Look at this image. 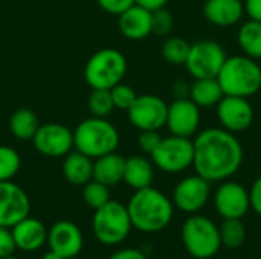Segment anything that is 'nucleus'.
Masks as SVG:
<instances>
[{"label":"nucleus","instance_id":"obj_34","mask_svg":"<svg viewBox=\"0 0 261 259\" xmlns=\"http://www.w3.org/2000/svg\"><path fill=\"white\" fill-rule=\"evenodd\" d=\"M161 140H162V136L159 134V131H156V130H144V131L139 133L138 145L144 153L151 154L154 151V148L159 145Z\"/></svg>","mask_w":261,"mask_h":259},{"label":"nucleus","instance_id":"obj_22","mask_svg":"<svg viewBox=\"0 0 261 259\" xmlns=\"http://www.w3.org/2000/svg\"><path fill=\"white\" fill-rule=\"evenodd\" d=\"M63 176L70 185L84 186L93 179V159L76 150H72L64 156Z\"/></svg>","mask_w":261,"mask_h":259},{"label":"nucleus","instance_id":"obj_29","mask_svg":"<svg viewBox=\"0 0 261 259\" xmlns=\"http://www.w3.org/2000/svg\"><path fill=\"white\" fill-rule=\"evenodd\" d=\"M87 107L90 114L95 118H107L115 110L110 90L106 89H92V93L87 99Z\"/></svg>","mask_w":261,"mask_h":259},{"label":"nucleus","instance_id":"obj_19","mask_svg":"<svg viewBox=\"0 0 261 259\" xmlns=\"http://www.w3.org/2000/svg\"><path fill=\"white\" fill-rule=\"evenodd\" d=\"M15 247L23 252H35L47 243V227L37 218L26 217L11 227Z\"/></svg>","mask_w":261,"mask_h":259},{"label":"nucleus","instance_id":"obj_14","mask_svg":"<svg viewBox=\"0 0 261 259\" xmlns=\"http://www.w3.org/2000/svg\"><path fill=\"white\" fill-rule=\"evenodd\" d=\"M217 118L223 130L234 134L242 133L254 122V107L248 98L225 95L217 104Z\"/></svg>","mask_w":261,"mask_h":259},{"label":"nucleus","instance_id":"obj_24","mask_svg":"<svg viewBox=\"0 0 261 259\" xmlns=\"http://www.w3.org/2000/svg\"><path fill=\"white\" fill-rule=\"evenodd\" d=\"M225 96L217 78H199L191 84L190 99L199 107H213Z\"/></svg>","mask_w":261,"mask_h":259},{"label":"nucleus","instance_id":"obj_36","mask_svg":"<svg viewBox=\"0 0 261 259\" xmlns=\"http://www.w3.org/2000/svg\"><path fill=\"white\" fill-rule=\"evenodd\" d=\"M15 249L17 247H15L11 229L0 226V259L9 256V255H14Z\"/></svg>","mask_w":261,"mask_h":259},{"label":"nucleus","instance_id":"obj_30","mask_svg":"<svg viewBox=\"0 0 261 259\" xmlns=\"http://www.w3.org/2000/svg\"><path fill=\"white\" fill-rule=\"evenodd\" d=\"M20 166L21 159L18 153L8 145H0V182L12 180L20 171Z\"/></svg>","mask_w":261,"mask_h":259},{"label":"nucleus","instance_id":"obj_11","mask_svg":"<svg viewBox=\"0 0 261 259\" xmlns=\"http://www.w3.org/2000/svg\"><path fill=\"white\" fill-rule=\"evenodd\" d=\"M168 104L156 95H141L127 110L130 124L139 131H159L167 124Z\"/></svg>","mask_w":261,"mask_h":259},{"label":"nucleus","instance_id":"obj_6","mask_svg":"<svg viewBox=\"0 0 261 259\" xmlns=\"http://www.w3.org/2000/svg\"><path fill=\"white\" fill-rule=\"evenodd\" d=\"M133 226L127 206L116 200H110L104 206L95 209L92 218V231L95 238L104 246H118L130 235Z\"/></svg>","mask_w":261,"mask_h":259},{"label":"nucleus","instance_id":"obj_23","mask_svg":"<svg viewBox=\"0 0 261 259\" xmlns=\"http://www.w3.org/2000/svg\"><path fill=\"white\" fill-rule=\"evenodd\" d=\"M154 180V165L144 156H132L125 159L124 182L135 191L148 188Z\"/></svg>","mask_w":261,"mask_h":259},{"label":"nucleus","instance_id":"obj_26","mask_svg":"<svg viewBox=\"0 0 261 259\" xmlns=\"http://www.w3.org/2000/svg\"><path fill=\"white\" fill-rule=\"evenodd\" d=\"M239 46L243 50V55L261 60V23L255 20H249L243 23L239 29Z\"/></svg>","mask_w":261,"mask_h":259},{"label":"nucleus","instance_id":"obj_39","mask_svg":"<svg viewBox=\"0 0 261 259\" xmlns=\"http://www.w3.org/2000/svg\"><path fill=\"white\" fill-rule=\"evenodd\" d=\"M109 259H147V256L139 249L125 247V249H121V250L115 252L113 255H110Z\"/></svg>","mask_w":261,"mask_h":259},{"label":"nucleus","instance_id":"obj_1","mask_svg":"<svg viewBox=\"0 0 261 259\" xmlns=\"http://www.w3.org/2000/svg\"><path fill=\"white\" fill-rule=\"evenodd\" d=\"M193 168L210 183L229 180L245 159L242 142L234 133L220 128H206L193 140Z\"/></svg>","mask_w":261,"mask_h":259},{"label":"nucleus","instance_id":"obj_3","mask_svg":"<svg viewBox=\"0 0 261 259\" xmlns=\"http://www.w3.org/2000/svg\"><path fill=\"white\" fill-rule=\"evenodd\" d=\"M217 81L228 96L251 98L261 90V67L257 60L234 55L223 63Z\"/></svg>","mask_w":261,"mask_h":259},{"label":"nucleus","instance_id":"obj_41","mask_svg":"<svg viewBox=\"0 0 261 259\" xmlns=\"http://www.w3.org/2000/svg\"><path fill=\"white\" fill-rule=\"evenodd\" d=\"M170 0H135L136 5H141L150 11H156V9H161V8H165L167 3Z\"/></svg>","mask_w":261,"mask_h":259},{"label":"nucleus","instance_id":"obj_31","mask_svg":"<svg viewBox=\"0 0 261 259\" xmlns=\"http://www.w3.org/2000/svg\"><path fill=\"white\" fill-rule=\"evenodd\" d=\"M83 198H84L86 205L95 211L112 200L110 188L92 179L89 183H86L83 186Z\"/></svg>","mask_w":261,"mask_h":259},{"label":"nucleus","instance_id":"obj_32","mask_svg":"<svg viewBox=\"0 0 261 259\" xmlns=\"http://www.w3.org/2000/svg\"><path fill=\"white\" fill-rule=\"evenodd\" d=\"M110 95H112V99H113V105L115 108H119V110H128L132 107V104L135 102V99L138 98L136 92L127 85V84H116L115 87L110 89Z\"/></svg>","mask_w":261,"mask_h":259},{"label":"nucleus","instance_id":"obj_28","mask_svg":"<svg viewBox=\"0 0 261 259\" xmlns=\"http://www.w3.org/2000/svg\"><path fill=\"white\" fill-rule=\"evenodd\" d=\"M191 44L182 37H171L162 44V56L173 66H185Z\"/></svg>","mask_w":261,"mask_h":259},{"label":"nucleus","instance_id":"obj_17","mask_svg":"<svg viewBox=\"0 0 261 259\" xmlns=\"http://www.w3.org/2000/svg\"><path fill=\"white\" fill-rule=\"evenodd\" d=\"M47 244L49 250L58 253L61 258H76L84 246V238L81 229L67 220L57 221L47 231Z\"/></svg>","mask_w":261,"mask_h":259},{"label":"nucleus","instance_id":"obj_15","mask_svg":"<svg viewBox=\"0 0 261 259\" xmlns=\"http://www.w3.org/2000/svg\"><path fill=\"white\" fill-rule=\"evenodd\" d=\"M31 212V202L23 188L12 180L0 182V226L12 227Z\"/></svg>","mask_w":261,"mask_h":259},{"label":"nucleus","instance_id":"obj_20","mask_svg":"<svg viewBox=\"0 0 261 259\" xmlns=\"http://www.w3.org/2000/svg\"><path fill=\"white\" fill-rule=\"evenodd\" d=\"M205 18L219 27L237 24L245 15L243 0H206L203 5Z\"/></svg>","mask_w":261,"mask_h":259},{"label":"nucleus","instance_id":"obj_38","mask_svg":"<svg viewBox=\"0 0 261 259\" xmlns=\"http://www.w3.org/2000/svg\"><path fill=\"white\" fill-rule=\"evenodd\" d=\"M191 93V84L185 79H177L173 84V96L174 99H188Z\"/></svg>","mask_w":261,"mask_h":259},{"label":"nucleus","instance_id":"obj_13","mask_svg":"<svg viewBox=\"0 0 261 259\" xmlns=\"http://www.w3.org/2000/svg\"><path fill=\"white\" fill-rule=\"evenodd\" d=\"M214 208L223 220L243 218L251 209L249 189L239 182H220L214 191Z\"/></svg>","mask_w":261,"mask_h":259},{"label":"nucleus","instance_id":"obj_27","mask_svg":"<svg viewBox=\"0 0 261 259\" xmlns=\"http://www.w3.org/2000/svg\"><path fill=\"white\" fill-rule=\"evenodd\" d=\"M222 247L239 249L246 241V226L242 218H226L219 226Z\"/></svg>","mask_w":261,"mask_h":259},{"label":"nucleus","instance_id":"obj_40","mask_svg":"<svg viewBox=\"0 0 261 259\" xmlns=\"http://www.w3.org/2000/svg\"><path fill=\"white\" fill-rule=\"evenodd\" d=\"M245 14L249 15V20L261 23V0H245Z\"/></svg>","mask_w":261,"mask_h":259},{"label":"nucleus","instance_id":"obj_16","mask_svg":"<svg viewBox=\"0 0 261 259\" xmlns=\"http://www.w3.org/2000/svg\"><path fill=\"white\" fill-rule=\"evenodd\" d=\"M167 128L173 136H194L200 127V107L188 99H174L168 105Z\"/></svg>","mask_w":261,"mask_h":259},{"label":"nucleus","instance_id":"obj_2","mask_svg":"<svg viewBox=\"0 0 261 259\" xmlns=\"http://www.w3.org/2000/svg\"><path fill=\"white\" fill-rule=\"evenodd\" d=\"M132 226L142 234H158L167 229L174 215V205L159 189L148 186L135 191L127 203Z\"/></svg>","mask_w":261,"mask_h":259},{"label":"nucleus","instance_id":"obj_42","mask_svg":"<svg viewBox=\"0 0 261 259\" xmlns=\"http://www.w3.org/2000/svg\"><path fill=\"white\" fill-rule=\"evenodd\" d=\"M41 259H64L61 258L58 253H55V252H52V250H49V252H46L43 256H41Z\"/></svg>","mask_w":261,"mask_h":259},{"label":"nucleus","instance_id":"obj_5","mask_svg":"<svg viewBox=\"0 0 261 259\" xmlns=\"http://www.w3.org/2000/svg\"><path fill=\"white\" fill-rule=\"evenodd\" d=\"M180 238L187 253L194 259L214 258L222 249L219 226L200 214H191L184 221Z\"/></svg>","mask_w":261,"mask_h":259},{"label":"nucleus","instance_id":"obj_37","mask_svg":"<svg viewBox=\"0 0 261 259\" xmlns=\"http://www.w3.org/2000/svg\"><path fill=\"white\" fill-rule=\"evenodd\" d=\"M249 202H251V209L261 217V176L255 179L249 189Z\"/></svg>","mask_w":261,"mask_h":259},{"label":"nucleus","instance_id":"obj_12","mask_svg":"<svg viewBox=\"0 0 261 259\" xmlns=\"http://www.w3.org/2000/svg\"><path fill=\"white\" fill-rule=\"evenodd\" d=\"M34 148L46 157H64L73 147V131L63 124L50 122L40 125L32 137Z\"/></svg>","mask_w":261,"mask_h":259},{"label":"nucleus","instance_id":"obj_33","mask_svg":"<svg viewBox=\"0 0 261 259\" xmlns=\"http://www.w3.org/2000/svg\"><path fill=\"white\" fill-rule=\"evenodd\" d=\"M151 14H153V32L158 35H168L174 26L173 14L165 8L151 11Z\"/></svg>","mask_w":261,"mask_h":259},{"label":"nucleus","instance_id":"obj_7","mask_svg":"<svg viewBox=\"0 0 261 259\" xmlns=\"http://www.w3.org/2000/svg\"><path fill=\"white\" fill-rule=\"evenodd\" d=\"M127 73V60L125 56L112 47L101 49L95 52L84 67L86 82L92 89H106L110 90L116 84L122 82Z\"/></svg>","mask_w":261,"mask_h":259},{"label":"nucleus","instance_id":"obj_9","mask_svg":"<svg viewBox=\"0 0 261 259\" xmlns=\"http://www.w3.org/2000/svg\"><path fill=\"white\" fill-rule=\"evenodd\" d=\"M226 58L225 49L217 41L202 40L191 44L185 67L194 79L217 78Z\"/></svg>","mask_w":261,"mask_h":259},{"label":"nucleus","instance_id":"obj_18","mask_svg":"<svg viewBox=\"0 0 261 259\" xmlns=\"http://www.w3.org/2000/svg\"><path fill=\"white\" fill-rule=\"evenodd\" d=\"M118 26L127 40H144L153 34V14L150 9L135 3L118 15Z\"/></svg>","mask_w":261,"mask_h":259},{"label":"nucleus","instance_id":"obj_43","mask_svg":"<svg viewBox=\"0 0 261 259\" xmlns=\"http://www.w3.org/2000/svg\"><path fill=\"white\" fill-rule=\"evenodd\" d=\"M2 259H18V258H15L14 255H9V256H5V258H2Z\"/></svg>","mask_w":261,"mask_h":259},{"label":"nucleus","instance_id":"obj_8","mask_svg":"<svg viewBox=\"0 0 261 259\" xmlns=\"http://www.w3.org/2000/svg\"><path fill=\"white\" fill-rule=\"evenodd\" d=\"M156 168L167 174H179L193 166L194 147L190 137L168 136L162 137L159 145L150 154Z\"/></svg>","mask_w":261,"mask_h":259},{"label":"nucleus","instance_id":"obj_10","mask_svg":"<svg viewBox=\"0 0 261 259\" xmlns=\"http://www.w3.org/2000/svg\"><path fill=\"white\" fill-rule=\"evenodd\" d=\"M211 185L199 174L182 179L173 189L171 202L176 209L188 215L199 214L211 197Z\"/></svg>","mask_w":261,"mask_h":259},{"label":"nucleus","instance_id":"obj_21","mask_svg":"<svg viewBox=\"0 0 261 259\" xmlns=\"http://www.w3.org/2000/svg\"><path fill=\"white\" fill-rule=\"evenodd\" d=\"M125 157L116 151L104 154L93 160V180L112 188L124 182Z\"/></svg>","mask_w":261,"mask_h":259},{"label":"nucleus","instance_id":"obj_4","mask_svg":"<svg viewBox=\"0 0 261 259\" xmlns=\"http://www.w3.org/2000/svg\"><path fill=\"white\" fill-rule=\"evenodd\" d=\"M118 145L119 133L107 118H87L81 121L73 131L75 150L93 160L116 151Z\"/></svg>","mask_w":261,"mask_h":259},{"label":"nucleus","instance_id":"obj_35","mask_svg":"<svg viewBox=\"0 0 261 259\" xmlns=\"http://www.w3.org/2000/svg\"><path fill=\"white\" fill-rule=\"evenodd\" d=\"M96 3L106 12L113 14V15H119L125 9H128L130 6H133L135 5V0H96Z\"/></svg>","mask_w":261,"mask_h":259},{"label":"nucleus","instance_id":"obj_25","mask_svg":"<svg viewBox=\"0 0 261 259\" xmlns=\"http://www.w3.org/2000/svg\"><path fill=\"white\" fill-rule=\"evenodd\" d=\"M40 127L37 114L31 108H18L9 118V130L18 140H32Z\"/></svg>","mask_w":261,"mask_h":259}]
</instances>
